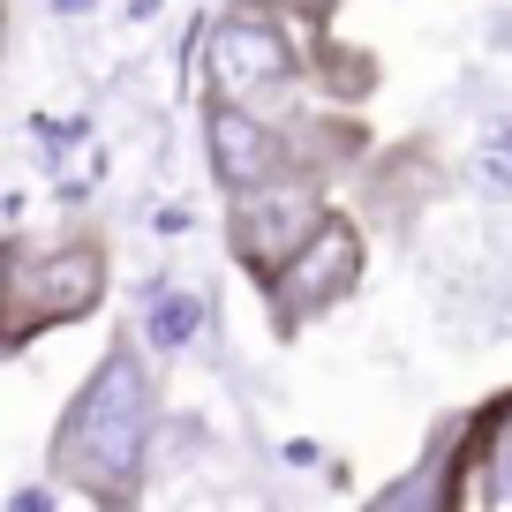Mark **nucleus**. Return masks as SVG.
<instances>
[{"label": "nucleus", "mask_w": 512, "mask_h": 512, "mask_svg": "<svg viewBox=\"0 0 512 512\" xmlns=\"http://www.w3.org/2000/svg\"><path fill=\"white\" fill-rule=\"evenodd\" d=\"M151 437H159V369L136 339H113L53 422L46 467L61 490H83L98 512H136Z\"/></svg>", "instance_id": "nucleus-1"}, {"label": "nucleus", "mask_w": 512, "mask_h": 512, "mask_svg": "<svg viewBox=\"0 0 512 512\" xmlns=\"http://www.w3.org/2000/svg\"><path fill=\"white\" fill-rule=\"evenodd\" d=\"M106 241L98 234H68L53 249L8 256V279H0V354L31 347V339L61 332V324H83L98 302H106Z\"/></svg>", "instance_id": "nucleus-2"}, {"label": "nucleus", "mask_w": 512, "mask_h": 512, "mask_svg": "<svg viewBox=\"0 0 512 512\" xmlns=\"http://www.w3.org/2000/svg\"><path fill=\"white\" fill-rule=\"evenodd\" d=\"M332 204H339L332 174H317V166H279L272 181L226 196V249H234V264L249 272L256 294L294 264V249L332 219Z\"/></svg>", "instance_id": "nucleus-3"}, {"label": "nucleus", "mask_w": 512, "mask_h": 512, "mask_svg": "<svg viewBox=\"0 0 512 512\" xmlns=\"http://www.w3.org/2000/svg\"><path fill=\"white\" fill-rule=\"evenodd\" d=\"M309 83V31L256 8H226L204 31V98H241V106H272Z\"/></svg>", "instance_id": "nucleus-4"}, {"label": "nucleus", "mask_w": 512, "mask_h": 512, "mask_svg": "<svg viewBox=\"0 0 512 512\" xmlns=\"http://www.w3.org/2000/svg\"><path fill=\"white\" fill-rule=\"evenodd\" d=\"M369 279V219L347 204H332V219L317 226V234L294 249V264L264 287V309H272V332L294 339L309 332L317 317H332V309H347L354 294H362Z\"/></svg>", "instance_id": "nucleus-5"}, {"label": "nucleus", "mask_w": 512, "mask_h": 512, "mask_svg": "<svg viewBox=\"0 0 512 512\" xmlns=\"http://www.w3.org/2000/svg\"><path fill=\"white\" fill-rule=\"evenodd\" d=\"M445 512H512V392H490L475 415L452 422Z\"/></svg>", "instance_id": "nucleus-6"}, {"label": "nucleus", "mask_w": 512, "mask_h": 512, "mask_svg": "<svg viewBox=\"0 0 512 512\" xmlns=\"http://www.w3.org/2000/svg\"><path fill=\"white\" fill-rule=\"evenodd\" d=\"M204 159L211 181L226 196L272 181L279 166H294V128L279 106H241V98H204Z\"/></svg>", "instance_id": "nucleus-7"}, {"label": "nucleus", "mask_w": 512, "mask_h": 512, "mask_svg": "<svg viewBox=\"0 0 512 512\" xmlns=\"http://www.w3.org/2000/svg\"><path fill=\"white\" fill-rule=\"evenodd\" d=\"M226 8H256V16H279V23H294V31H332L339 23V8L347 0H226Z\"/></svg>", "instance_id": "nucleus-8"}, {"label": "nucleus", "mask_w": 512, "mask_h": 512, "mask_svg": "<svg viewBox=\"0 0 512 512\" xmlns=\"http://www.w3.org/2000/svg\"><path fill=\"white\" fill-rule=\"evenodd\" d=\"M196 324H204V302H196V294H166V302L151 309V347H189Z\"/></svg>", "instance_id": "nucleus-9"}, {"label": "nucleus", "mask_w": 512, "mask_h": 512, "mask_svg": "<svg viewBox=\"0 0 512 512\" xmlns=\"http://www.w3.org/2000/svg\"><path fill=\"white\" fill-rule=\"evenodd\" d=\"M482 174L497 181V196H512V121L490 136V151H482Z\"/></svg>", "instance_id": "nucleus-10"}, {"label": "nucleus", "mask_w": 512, "mask_h": 512, "mask_svg": "<svg viewBox=\"0 0 512 512\" xmlns=\"http://www.w3.org/2000/svg\"><path fill=\"white\" fill-rule=\"evenodd\" d=\"M0 279H8V249H0Z\"/></svg>", "instance_id": "nucleus-11"}]
</instances>
